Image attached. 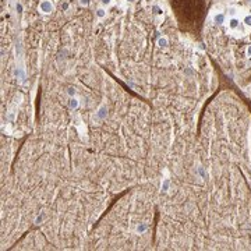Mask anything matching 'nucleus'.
<instances>
[{
  "label": "nucleus",
  "mask_w": 251,
  "mask_h": 251,
  "mask_svg": "<svg viewBox=\"0 0 251 251\" xmlns=\"http://www.w3.org/2000/svg\"><path fill=\"white\" fill-rule=\"evenodd\" d=\"M39 9L42 13H52L53 11V4H52L49 0H43L42 3L39 4Z\"/></svg>",
  "instance_id": "1"
},
{
  "label": "nucleus",
  "mask_w": 251,
  "mask_h": 251,
  "mask_svg": "<svg viewBox=\"0 0 251 251\" xmlns=\"http://www.w3.org/2000/svg\"><path fill=\"white\" fill-rule=\"evenodd\" d=\"M106 115H107V109H106V106H102V107L98 110V113H96V116L99 119H105Z\"/></svg>",
  "instance_id": "2"
},
{
  "label": "nucleus",
  "mask_w": 251,
  "mask_h": 251,
  "mask_svg": "<svg viewBox=\"0 0 251 251\" xmlns=\"http://www.w3.org/2000/svg\"><path fill=\"white\" fill-rule=\"evenodd\" d=\"M68 106L71 107V109H77V107H78V99H76L74 96H71L70 100H68Z\"/></svg>",
  "instance_id": "3"
},
{
  "label": "nucleus",
  "mask_w": 251,
  "mask_h": 251,
  "mask_svg": "<svg viewBox=\"0 0 251 251\" xmlns=\"http://www.w3.org/2000/svg\"><path fill=\"white\" fill-rule=\"evenodd\" d=\"M229 27L230 28H237V27H239V20H237V18H232L229 21Z\"/></svg>",
  "instance_id": "4"
},
{
  "label": "nucleus",
  "mask_w": 251,
  "mask_h": 251,
  "mask_svg": "<svg viewBox=\"0 0 251 251\" xmlns=\"http://www.w3.org/2000/svg\"><path fill=\"white\" fill-rule=\"evenodd\" d=\"M135 230H137V233H144L147 230V225L145 223H139L138 226H137Z\"/></svg>",
  "instance_id": "5"
},
{
  "label": "nucleus",
  "mask_w": 251,
  "mask_h": 251,
  "mask_svg": "<svg viewBox=\"0 0 251 251\" xmlns=\"http://www.w3.org/2000/svg\"><path fill=\"white\" fill-rule=\"evenodd\" d=\"M158 45H159L160 48H166V46H167V39H166V38H159Z\"/></svg>",
  "instance_id": "6"
},
{
  "label": "nucleus",
  "mask_w": 251,
  "mask_h": 251,
  "mask_svg": "<svg viewBox=\"0 0 251 251\" xmlns=\"http://www.w3.org/2000/svg\"><path fill=\"white\" fill-rule=\"evenodd\" d=\"M167 190H169V180H167V178H165L163 183H162V191H165V193H166Z\"/></svg>",
  "instance_id": "7"
},
{
  "label": "nucleus",
  "mask_w": 251,
  "mask_h": 251,
  "mask_svg": "<svg viewBox=\"0 0 251 251\" xmlns=\"http://www.w3.org/2000/svg\"><path fill=\"white\" fill-rule=\"evenodd\" d=\"M96 15L99 17V18H103V17L106 15V11H105L103 9H98V10H96Z\"/></svg>",
  "instance_id": "8"
},
{
  "label": "nucleus",
  "mask_w": 251,
  "mask_h": 251,
  "mask_svg": "<svg viewBox=\"0 0 251 251\" xmlns=\"http://www.w3.org/2000/svg\"><path fill=\"white\" fill-rule=\"evenodd\" d=\"M215 20H216V22H218V24H222V22H223V15H222V14L216 15V17H215Z\"/></svg>",
  "instance_id": "9"
},
{
  "label": "nucleus",
  "mask_w": 251,
  "mask_h": 251,
  "mask_svg": "<svg viewBox=\"0 0 251 251\" xmlns=\"http://www.w3.org/2000/svg\"><path fill=\"white\" fill-rule=\"evenodd\" d=\"M244 24L245 25H251V15H247L244 18Z\"/></svg>",
  "instance_id": "10"
},
{
  "label": "nucleus",
  "mask_w": 251,
  "mask_h": 251,
  "mask_svg": "<svg viewBox=\"0 0 251 251\" xmlns=\"http://www.w3.org/2000/svg\"><path fill=\"white\" fill-rule=\"evenodd\" d=\"M68 95L70 96H74V95H76V89H74V88H68Z\"/></svg>",
  "instance_id": "11"
},
{
  "label": "nucleus",
  "mask_w": 251,
  "mask_h": 251,
  "mask_svg": "<svg viewBox=\"0 0 251 251\" xmlns=\"http://www.w3.org/2000/svg\"><path fill=\"white\" fill-rule=\"evenodd\" d=\"M42 219H43V215H41V216H38V218L35 219V223H41V222H42Z\"/></svg>",
  "instance_id": "12"
},
{
  "label": "nucleus",
  "mask_w": 251,
  "mask_h": 251,
  "mask_svg": "<svg viewBox=\"0 0 251 251\" xmlns=\"http://www.w3.org/2000/svg\"><path fill=\"white\" fill-rule=\"evenodd\" d=\"M102 3H103V4H109L110 0H102Z\"/></svg>",
  "instance_id": "13"
},
{
  "label": "nucleus",
  "mask_w": 251,
  "mask_h": 251,
  "mask_svg": "<svg viewBox=\"0 0 251 251\" xmlns=\"http://www.w3.org/2000/svg\"><path fill=\"white\" fill-rule=\"evenodd\" d=\"M17 10H18V11H21V10H22V7H21V4H17Z\"/></svg>",
  "instance_id": "14"
},
{
  "label": "nucleus",
  "mask_w": 251,
  "mask_h": 251,
  "mask_svg": "<svg viewBox=\"0 0 251 251\" xmlns=\"http://www.w3.org/2000/svg\"><path fill=\"white\" fill-rule=\"evenodd\" d=\"M81 4H88V0H81Z\"/></svg>",
  "instance_id": "15"
},
{
  "label": "nucleus",
  "mask_w": 251,
  "mask_h": 251,
  "mask_svg": "<svg viewBox=\"0 0 251 251\" xmlns=\"http://www.w3.org/2000/svg\"><path fill=\"white\" fill-rule=\"evenodd\" d=\"M247 52H248V55H251V46L248 48V50H247Z\"/></svg>",
  "instance_id": "16"
},
{
  "label": "nucleus",
  "mask_w": 251,
  "mask_h": 251,
  "mask_svg": "<svg viewBox=\"0 0 251 251\" xmlns=\"http://www.w3.org/2000/svg\"><path fill=\"white\" fill-rule=\"evenodd\" d=\"M130 2H131V0H130Z\"/></svg>",
  "instance_id": "17"
}]
</instances>
